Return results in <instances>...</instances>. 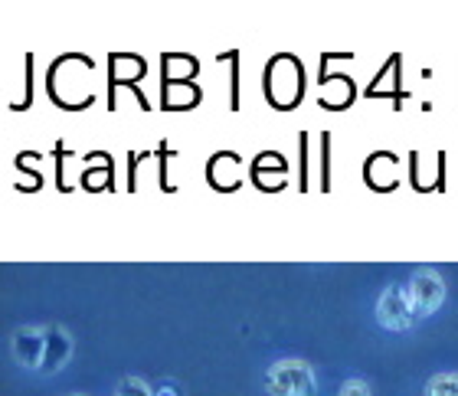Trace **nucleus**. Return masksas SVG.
<instances>
[{
	"mask_svg": "<svg viewBox=\"0 0 458 396\" xmlns=\"http://www.w3.org/2000/svg\"><path fill=\"white\" fill-rule=\"evenodd\" d=\"M422 396H458V374H452V370L432 374L422 387Z\"/></svg>",
	"mask_w": 458,
	"mask_h": 396,
	"instance_id": "obj_6",
	"label": "nucleus"
},
{
	"mask_svg": "<svg viewBox=\"0 0 458 396\" xmlns=\"http://www.w3.org/2000/svg\"><path fill=\"white\" fill-rule=\"evenodd\" d=\"M47 344H49L47 324H23V328H17L13 338H10V354L17 360V367L30 370V374H43Z\"/></svg>",
	"mask_w": 458,
	"mask_h": 396,
	"instance_id": "obj_2",
	"label": "nucleus"
},
{
	"mask_svg": "<svg viewBox=\"0 0 458 396\" xmlns=\"http://www.w3.org/2000/svg\"><path fill=\"white\" fill-rule=\"evenodd\" d=\"M49 328V344H47V364H43V374L53 377L59 370H66V364L76 354V338L72 331L63 328V324H47Z\"/></svg>",
	"mask_w": 458,
	"mask_h": 396,
	"instance_id": "obj_5",
	"label": "nucleus"
},
{
	"mask_svg": "<svg viewBox=\"0 0 458 396\" xmlns=\"http://www.w3.org/2000/svg\"><path fill=\"white\" fill-rule=\"evenodd\" d=\"M154 396H181V387H174V383H164L161 390H154Z\"/></svg>",
	"mask_w": 458,
	"mask_h": 396,
	"instance_id": "obj_9",
	"label": "nucleus"
},
{
	"mask_svg": "<svg viewBox=\"0 0 458 396\" xmlns=\"http://www.w3.org/2000/svg\"><path fill=\"white\" fill-rule=\"evenodd\" d=\"M66 396H89V393H66Z\"/></svg>",
	"mask_w": 458,
	"mask_h": 396,
	"instance_id": "obj_10",
	"label": "nucleus"
},
{
	"mask_svg": "<svg viewBox=\"0 0 458 396\" xmlns=\"http://www.w3.org/2000/svg\"><path fill=\"white\" fill-rule=\"evenodd\" d=\"M337 396H373L370 383L360 377H351V380H344L341 390H337Z\"/></svg>",
	"mask_w": 458,
	"mask_h": 396,
	"instance_id": "obj_8",
	"label": "nucleus"
},
{
	"mask_svg": "<svg viewBox=\"0 0 458 396\" xmlns=\"http://www.w3.org/2000/svg\"><path fill=\"white\" fill-rule=\"evenodd\" d=\"M262 387L268 396H315L318 377L308 360L285 358L268 364L266 374H262Z\"/></svg>",
	"mask_w": 458,
	"mask_h": 396,
	"instance_id": "obj_1",
	"label": "nucleus"
},
{
	"mask_svg": "<svg viewBox=\"0 0 458 396\" xmlns=\"http://www.w3.org/2000/svg\"><path fill=\"white\" fill-rule=\"evenodd\" d=\"M406 291H410V301L412 308H416V318H429V315H436L442 308V301H445V279H442L439 272L422 269L410 279Z\"/></svg>",
	"mask_w": 458,
	"mask_h": 396,
	"instance_id": "obj_4",
	"label": "nucleus"
},
{
	"mask_svg": "<svg viewBox=\"0 0 458 396\" xmlns=\"http://www.w3.org/2000/svg\"><path fill=\"white\" fill-rule=\"evenodd\" d=\"M377 321L386 331H410L416 324V308L406 285H386L377 299Z\"/></svg>",
	"mask_w": 458,
	"mask_h": 396,
	"instance_id": "obj_3",
	"label": "nucleus"
},
{
	"mask_svg": "<svg viewBox=\"0 0 458 396\" xmlns=\"http://www.w3.org/2000/svg\"><path fill=\"white\" fill-rule=\"evenodd\" d=\"M114 396H154V390L141 377H122L114 387Z\"/></svg>",
	"mask_w": 458,
	"mask_h": 396,
	"instance_id": "obj_7",
	"label": "nucleus"
}]
</instances>
